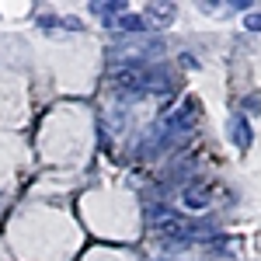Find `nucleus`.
Returning <instances> with one entry per match:
<instances>
[{"label": "nucleus", "instance_id": "nucleus-1", "mask_svg": "<svg viewBox=\"0 0 261 261\" xmlns=\"http://www.w3.org/2000/svg\"><path fill=\"white\" fill-rule=\"evenodd\" d=\"M146 14H150V18H161V21H167L171 14H174V7H171V4H150V7H146Z\"/></svg>", "mask_w": 261, "mask_h": 261}, {"label": "nucleus", "instance_id": "nucleus-2", "mask_svg": "<svg viewBox=\"0 0 261 261\" xmlns=\"http://www.w3.org/2000/svg\"><path fill=\"white\" fill-rule=\"evenodd\" d=\"M247 24H251V28H261V18H247Z\"/></svg>", "mask_w": 261, "mask_h": 261}]
</instances>
